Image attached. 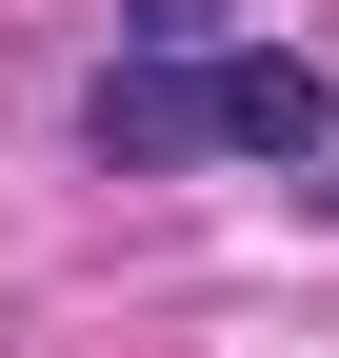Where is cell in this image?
I'll return each mask as SVG.
<instances>
[{"label":"cell","mask_w":339,"mask_h":358,"mask_svg":"<svg viewBox=\"0 0 339 358\" xmlns=\"http://www.w3.org/2000/svg\"><path fill=\"white\" fill-rule=\"evenodd\" d=\"M180 80H200V140H240V159H319L339 140V100L300 60H180Z\"/></svg>","instance_id":"obj_1"}]
</instances>
